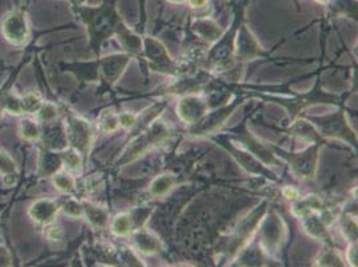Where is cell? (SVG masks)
<instances>
[{"instance_id":"cell-1","label":"cell","mask_w":358,"mask_h":267,"mask_svg":"<svg viewBox=\"0 0 358 267\" xmlns=\"http://www.w3.org/2000/svg\"><path fill=\"white\" fill-rule=\"evenodd\" d=\"M74 10L89 31L90 48L99 55L103 42L115 35L122 23L120 14L117 13L115 0H107L101 7H86L85 4L74 7Z\"/></svg>"},{"instance_id":"cell-2","label":"cell","mask_w":358,"mask_h":267,"mask_svg":"<svg viewBox=\"0 0 358 267\" xmlns=\"http://www.w3.org/2000/svg\"><path fill=\"white\" fill-rule=\"evenodd\" d=\"M171 134V129L169 124L162 120H157L152 124H150L149 129L143 130L142 133L138 134L134 140L127 146V149L123 151L122 158L118 161L117 166L122 167L124 164H130L143 155L148 150L164 142Z\"/></svg>"},{"instance_id":"cell-3","label":"cell","mask_w":358,"mask_h":267,"mask_svg":"<svg viewBox=\"0 0 358 267\" xmlns=\"http://www.w3.org/2000/svg\"><path fill=\"white\" fill-rule=\"evenodd\" d=\"M270 149L275 151V154L285 159L289 166L290 171L296 178L302 180H309L315 177L317 167H318V157H320V149L322 147V143H313L310 147L302 151V152H289L281 150L277 146L268 145Z\"/></svg>"},{"instance_id":"cell-4","label":"cell","mask_w":358,"mask_h":267,"mask_svg":"<svg viewBox=\"0 0 358 267\" xmlns=\"http://www.w3.org/2000/svg\"><path fill=\"white\" fill-rule=\"evenodd\" d=\"M268 101L271 102H275V103L281 104L284 107L285 110L287 111L289 117L292 120L297 119L299 115V113L306 108V107H310L315 103H334L340 104V98L336 96V95H331L328 92H324L321 89V78L318 76L317 80H315V86L314 89L308 92V94H303V95H297L292 99H274V98H266Z\"/></svg>"},{"instance_id":"cell-5","label":"cell","mask_w":358,"mask_h":267,"mask_svg":"<svg viewBox=\"0 0 358 267\" xmlns=\"http://www.w3.org/2000/svg\"><path fill=\"white\" fill-rule=\"evenodd\" d=\"M310 123L315 126L322 138H336L348 142L353 147H357V136L350 129L345 118V111L341 108L338 113L325 115V117H314L310 118Z\"/></svg>"},{"instance_id":"cell-6","label":"cell","mask_w":358,"mask_h":267,"mask_svg":"<svg viewBox=\"0 0 358 267\" xmlns=\"http://www.w3.org/2000/svg\"><path fill=\"white\" fill-rule=\"evenodd\" d=\"M149 68L154 73L164 75H177L179 73L178 64L171 59L162 42L155 38H145L142 52Z\"/></svg>"},{"instance_id":"cell-7","label":"cell","mask_w":358,"mask_h":267,"mask_svg":"<svg viewBox=\"0 0 358 267\" xmlns=\"http://www.w3.org/2000/svg\"><path fill=\"white\" fill-rule=\"evenodd\" d=\"M266 211H268V202H264L261 206L254 208L246 218H243L241 221L234 234L230 238V242L227 243V252H226L230 257L236 255L248 243V240L253 236L254 231L258 229V226L265 218Z\"/></svg>"},{"instance_id":"cell-8","label":"cell","mask_w":358,"mask_h":267,"mask_svg":"<svg viewBox=\"0 0 358 267\" xmlns=\"http://www.w3.org/2000/svg\"><path fill=\"white\" fill-rule=\"evenodd\" d=\"M64 129L69 145L82 157H87L94 138V133L89 122L86 119L69 114L66 117Z\"/></svg>"},{"instance_id":"cell-9","label":"cell","mask_w":358,"mask_h":267,"mask_svg":"<svg viewBox=\"0 0 358 267\" xmlns=\"http://www.w3.org/2000/svg\"><path fill=\"white\" fill-rule=\"evenodd\" d=\"M246 123H248V118L243 119L239 123V126L231 129L229 134L241 142L261 164H265V166H280L281 164L277 159V157L271 152L270 146L261 143L255 136H253L252 133L248 130Z\"/></svg>"},{"instance_id":"cell-10","label":"cell","mask_w":358,"mask_h":267,"mask_svg":"<svg viewBox=\"0 0 358 267\" xmlns=\"http://www.w3.org/2000/svg\"><path fill=\"white\" fill-rule=\"evenodd\" d=\"M242 102L243 98L241 96L227 106L208 113L198 123L193 124L192 129H189L187 134L192 136H206L215 133L224 124V120L231 115V113H234L238 108L239 104H242Z\"/></svg>"},{"instance_id":"cell-11","label":"cell","mask_w":358,"mask_h":267,"mask_svg":"<svg viewBox=\"0 0 358 267\" xmlns=\"http://www.w3.org/2000/svg\"><path fill=\"white\" fill-rule=\"evenodd\" d=\"M1 34L13 45H24L30 39V26L26 14L20 10L7 14L1 22Z\"/></svg>"},{"instance_id":"cell-12","label":"cell","mask_w":358,"mask_h":267,"mask_svg":"<svg viewBox=\"0 0 358 267\" xmlns=\"http://www.w3.org/2000/svg\"><path fill=\"white\" fill-rule=\"evenodd\" d=\"M131 60L130 54H115L111 57H106L103 59H98L99 75L102 76V87L101 91H111L113 86L118 82L120 75L126 70Z\"/></svg>"},{"instance_id":"cell-13","label":"cell","mask_w":358,"mask_h":267,"mask_svg":"<svg viewBox=\"0 0 358 267\" xmlns=\"http://www.w3.org/2000/svg\"><path fill=\"white\" fill-rule=\"evenodd\" d=\"M213 140L217 142V143H220L224 149L227 150L248 173L254 174V175H259V177H265V178L270 179V180H273V182H278V180H280V179L274 175V173H271L265 164H261L252 154H250V155H246V154H243L242 151L236 149V147L230 143V140H227V135L215 136V138H213Z\"/></svg>"},{"instance_id":"cell-14","label":"cell","mask_w":358,"mask_h":267,"mask_svg":"<svg viewBox=\"0 0 358 267\" xmlns=\"http://www.w3.org/2000/svg\"><path fill=\"white\" fill-rule=\"evenodd\" d=\"M209 113V103L196 95H185L177 104V114L182 122L195 124Z\"/></svg>"},{"instance_id":"cell-15","label":"cell","mask_w":358,"mask_h":267,"mask_svg":"<svg viewBox=\"0 0 358 267\" xmlns=\"http://www.w3.org/2000/svg\"><path fill=\"white\" fill-rule=\"evenodd\" d=\"M264 222L261 231V245L268 254H274L278 252L282 242V221L277 215H270L268 219H264Z\"/></svg>"},{"instance_id":"cell-16","label":"cell","mask_w":358,"mask_h":267,"mask_svg":"<svg viewBox=\"0 0 358 267\" xmlns=\"http://www.w3.org/2000/svg\"><path fill=\"white\" fill-rule=\"evenodd\" d=\"M234 54H236V58L239 60H252L265 55L257 43L255 38L250 34V31L248 30L246 26L243 24L239 26L238 32L236 36Z\"/></svg>"},{"instance_id":"cell-17","label":"cell","mask_w":358,"mask_h":267,"mask_svg":"<svg viewBox=\"0 0 358 267\" xmlns=\"http://www.w3.org/2000/svg\"><path fill=\"white\" fill-rule=\"evenodd\" d=\"M60 210L59 202L54 199L42 198L35 201L29 208V215L36 223L50 224L57 218V214Z\"/></svg>"},{"instance_id":"cell-18","label":"cell","mask_w":358,"mask_h":267,"mask_svg":"<svg viewBox=\"0 0 358 267\" xmlns=\"http://www.w3.org/2000/svg\"><path fill=\"white\" fill-rule=\"evenodd\" d=\"M43 145L45 150L50 151H64L69 146L67 135H66V129L64 124L62 123H48L45 124V131L41 134Z\"/></svg>"},{"instance_id":"cell-19","label":"cell","mask_w":358,"mask_h":267,"mask_svg":"<svg viewBox=\"0 0 358 267\" xmlns=\"http://www.w3.org/2000/svg\"><path fill=\"white\" fill-rule=\"evenodd\" d=\"M133 243L136 250L142 254H159L164 252V243L159 238L148 231L145 227L135 229L131 233Z\"/></svg>"},{"instance_id":"cell-20","label":"cell","mask_w":358,"mask_h":267,"mask_svg":"<svg viewBox=\"0 0 358 267\" xmlns=\"http://www.w3.org/2000/svg\"><path fill=\"white\" fill-rule=\"evenodd\" d=\"M190 30L193 35L198 36V39L203 41L208 45L217 43L224 35L222 29L211 19H195Z\"/></svg>"},{"instance_id":"cell-21","label":"cell","mask_w":358,"mask_h":267,"mask_svg":"<svg viewBox=\"0 0 358 267\" xmlns=\"http://www.w3.org/2000/svg\"><path fill=\"white\" fill-rule=\"evenodd\" d=\"M208 75L201 73L194 78H189V79H182L178 80L177 83H174L173 86L164 89V95H179V96H185V95H190L193 92H198L199 89H203L208 85Z\"/></svg>"},{"instance_id":"cell-22","label":"cell","mask_w":358,"mask_h":267,"mask_svg":"<svg viewBox=\"0 0 358 267\" xmlns=\"http://www.w3.org/2000/svg\"><path fill=\"white\" fill-rule=\"evenodd\" d=\"M302 219V227H303V231L309 236V237L314 238V239H318V240H322L325 242L329 246H334L333 242H331V237L329 234V230L327 229V224L320 219L317 215L310 214V215H306Z\"/></svg>"},{"instance_id":"cell-23","label":"cell","mask_w":358,"mask_h":267,"mask_svg":"<svg viewBox=\"0 0 358 267\" xmlns=\"http://www.w3.org/2000/svg\"><path fill=\"white\" fill-rule=\"evenodd\" d=\"M289 135L297 136L299 139L305 140V142H310L313 143H325V139L321 136V134L315 130L313 124L305 119L297 120L294 123H292V126L289 129L285 130Z\"/></svg>"},{"instance_id":"cell-24","label":"cell","mask_w":358,"mask_h":267,"mask_svg":"<svg viewBox=\"0 0 358 267\" xmlns=\"http://www.w3.org/2000/svg\"><path fill=\"white\" fill-rule=\"evenodd\" d=\"M324 208H325V203L318 195H308L305 198H297L292 205L293 215L299 219L306 215L314 214L317 211H322Z\"/></svg>"},{"instance_id":"cell-25","label":"cell","mask_w":358,"mask_h":267,"mask_svg":"<svg viewBox=\"0 0 358 267\" xmlns=\"http://www.w3.org/2000/svg\"><path fill=\"white\" fill-rule=\"evenodd\" d=\"M115 35L120 39V45H123L130 55H138L142 52L143 47V39L136 35L134 31L130 30L123 22L120 23V27L117 29Z\"/></svg>"},{"instance_id":"cell-26","label":"cell","mask_w":358,"mask_h":267,"mask_svg":"<svg viewBox=\"0 0 358 267\" xmlns=\"http://www.w3.org/2000/svg\"><path fill=\"white\" fill-rule=\"evenodd\" d=\"M63 164L62 155L57 154L55 151L50 150H42L41 151V158H39V168L38 174L41 177H52L59 171L60 167Z\"/></svg>"},{"instance_id":"cell-27","label":"cell","mask_w":358,"mask_h":267,"mask_svg":"<svg viewBox=\"0 0 358 267\" xmlns=\"http://www.w3.org/2000/svg\"><path fill=\"white\" fill-rule=\"evenodd\" d=\"M83 214L86 215L90 224L98 230H103L110 224V212L103 208H99L91 202H82Z\"/></svg>"},{"instance_id":"cell-28","label":"cell","mask_w":358,"mask_h":267,"mask_svg":"<svg viewBox=\"0 0 358 267\" xmlns=\"http://www.w3.org/2000/svg\"><path fill=\"white\" fill-rule=\"evenodd\" d=\"M178 182V177L174 174H161L151 180L149 186L150 196L161 198L169 193Z\"/></svg>"},{"instance_id":"cell-29","label":"cell","mask_w":358,"mask_h":267,"mask_svg":"<svg viewBox=\"0 0 358 267\" xmlns=\"http://www.w3.org/2000/svg\"><path fill=\"white\" fill-rule=\"evenodd\" d=\"M110 230L117 237H127L133 231L131 219L129 212H120L115 215L113 219H110Z\"/></svg>"},{"instance_id":"cell-30","label":"cell","mask_w":358,"mask_h":267,"mask_svg":"<svg viewBox=\"0 0 358 267\" xmlns=\"http://www.w3.org/2000/svg\"><path fill=\"white\" fill-rule=\"evenodd\" d=\"M52 180L62 193L71 194L76 190V180L69 173H57L52 175Z\"/></svg>"},{"instance_id":"cell-31","label":"cell","mask_w":358,"mask_h":267,"mask_svg":"<svg viewBox=\"0 0 358 267\" xmlns=\"http://www.w3.org/2000/svg\"><path fill=\"white\" fill-rule=\"evenodd\" d=\"M43 104L42 99L35 94H27L23 98H19V106H20V114H36Z\"/></svg>"},{"instance_id":"cell-32","label":"cell","mask_w":358,"mask_h":267,"mask_svg":"<svg viewBox=\"0 0 358 267\" xmlns=\"http://www.w3.org/2000/svg\"><path fill=\"white\" fill-rule=\"evenodd\" d=\"M36 114H38V118H39L42 123L48 124V123L55 122V119L58 118L59 108H58V106L55 103L43 102V104L41 106V108H39V111Z\"/></svg>"},{"instance_id":"cell-33","label":"cell","mask_w":358,"mask_h":267,"mask_svg":"<svg viewBox=\"0 0 358 267\" xmlns=\"http://www.w3.org/2000/svg\"><path fill=\"white\" fill-rule=\"evenodd\" d=\"M151 214H152V208H134L133 211H130L129 215H130V219H131L133 230L145 227V224L149 221Z\"/></svg>"},{"instance_id":"cell-34","label":"cell","mask_w":358,"mask_h":267,"mask_svg":"<svg viewBox=\"0 0 358 267\" xmlns=\"http://www.w3.org/2000/svg\"><path fill=\"white\" fill-rule=\"evenodd\" d=\"M0 174L4 178H16L15 162L3 149H0Z\"/></svg>"},{"instance_id":"cell-35","label":"cell","mask_w":358,"mask_h":267,"mask_svg":"<svg viewBox=\"0 0 358 267\" xmlns=\"http://www.w3.org/2000/svg\"><path fill=\"white\" fill-rule=\"evenodd\" d=\"M20 134L26 140H38L41 138V129L36 122L31 119H24L20 123Z\"/></svg>"},{"instance_id":"cell-36","label":"cell","mask_w":358,"mask_h":267,"mask_svg":"<svg viewBox=\"0 0 358 267\" xmlns=\"http://www.w3.org/2000/svg\"><path fill=\"white\" fill-rule=\"evenodd\" d=\"M318 265L321 266H343L341 258L338 257L337 252L334 250V246H329L327 245L325 250L321 254V258L318 259Z\"/></svg>"},{"instance_id":"cell-37","label":"cell","mask_w":358,"mask_h":267,"mask_svg":"<svg viewBox=\"0 0 358 267\" xmlns=\"http://www.w3.org/2000/svg\"><path fill=\"white\" fill-rule=\"evenodd\" d=\"M99 127L103 133H114L120 129V118L114 113H105L99 118Z\"/></svg>"},{"instance_id":"cell-38","label":"cell","mask_w":358,"mask_h":267,"mask_svg":"<svg viewBox=\"0 0 358 267\" xmlns=\"http://www.w3.org/2000/svg\"><path fill=\"white\" fill-rule=\"evenodd\" d=\"M59 206L67 215L71 217H82L83 215V205L82 202H78L74 198H64L60 199Z\"/></svg>"},{"instance_id":"cell-39","label":"cell","mask_w":358,"mask_h":267,"mask_svg":"<svg viewBox=\"0 0 358 267\" xmlns=\"http://www.w3.org/2000/svg\"><path fill=\"white\" fill-rule=\"evenodd\" d=\"M62 155V161L63 164H66L69 167V170L71 171H78L80 170V166H82V155L78 154L76 151H67V152H63L60 154Z\"/></svg>"},{"instance_id":"cell-40","label":"cell","mask_w":358,"mask_h":267,"mask_svg":"<svg viewBox=\"0 0 358 267\" xmlns=\"http://www.w3.org/2000/svg\"><path fill=\"white\" fill-rule=\"evenodd\" d=\"M343 231L345 237L349 238L350 242H357V223L353 218H348L346 215L343 218Z\"/></svg>"},{"instance_id":"cell-41","label":"cell","mask_w":358,"mask_h":267,"mask_svg":"<svg viewBox=\"0 0 358 267\" xmlns=\"http://www.w3.org/2000/svg\"><path fill=\"white\" fill-rule=\"evenodd\" d=\"M118 118H120V127L122 129H131L138 122V115L131 113H122L118 115Z\"/></svg>"},{"instance_id":"cell-42","label":"cell","mask_w":358,"mask_h":267,"mask_svg":"<svg viewBox=\"0 0 358 267\" xmlns=\"http://www.w3.org/2000/svg\"><path fill=\"white\" fill-rule=\"evenodd\" d=\"M47 238L51 240V242H59L60 239L63 238V231H62V227L55 224V223H50L47 224Z\"/></svg>"},{"instance_id":"cell-43","label":"cell","mask_w":358,"mask_h":267,"mask_svg":"<svg viewBox=\"0 0 358 267\" xmlns=\"http://www.w3.org/2000/svg\"><path fill=\"white\" fill-rule=\"evenodd\" d=\"M346 259L352 266H357V242H350L346 252Z\"/></svg>"},{"instance_id":"cell-44","label":"cell","mask_w":358,"mask_h":267,"mask_svg":"<svg viewBox=\"0 0 358 267\" xmlns=\"http://www.w3.org/2000/svg\"><path fill=\"white\" fill-rule=\"evenodd\" d=\"M282 195L287 199H292V201H296L297 198H299V192L293 187V186H286L284 190H282Z\"/></svg>"},{"instance_id":"cell-45","label":"cell","mask_w":358,"mask_h":267,"mask_svg":"<svg viewBox=\"0 0 358 267\" xmlns=\"http://www.w3.org/2000/svg\"><path fill=\"white\" fill-rule=\"evenodd\" d=\"M11 265V258L8 252L0 246V266H10Z\"/></svg>"},{"instance_id":"cell-46","label":"cell","mask_w":358,"mask_h":267,"mask_svg":"<svg viewBox=\"0 0 358 267\" xmlns=\"http://www.w3.org/2000/svg\"><path fill=\"white\" fill-rule=\"evenodd\" d=\"M206 3H208V0H190V6L193 8H202L206 6Z\"/></svg>"},{"instance_id":"cell-47","label":"cell","mask_w":358,"mask_h":267,"mask_svg":"<svg viewBox=\"0 0 358 267\" xmlns=\"http://www.w3.org/2000/svg\"><path fill=\"white\" fill-rule=\"evenodd\" d=\"M4 96H6V92L0 91V119H1L3 111H4Z\"/></svg>"},{"instance_id":"cell-48","label":"cell","mask_w":358,"mask_h":267,"mask_svg":"<svg viewBox=\"0 0 358 267\" xmlns=\"http://www.w3.org/2000/svg\"><path fill=\"white\" fill-rule=\"evenodd\" d=\"M169 1H171V3H176V4H179V3H183L185 0H169Z\"/></svg>"},{"instance_id":"cell-49","label":"cell","mask_w":358,"mask_h":267,"mask_svg":"<svg viewBox=\"0 0 358 267\" xmlns=\"http://www.w3.org/2000/svg\"><path fill=\"white\" fill-rule=\"evenodd\" d=\"M318 3H328L329 0H317Z\"/></svg>"},{"instance_id":"cell-50","label":"cell","mask_w":358,"mask_h":267,"mask_svg":"<svg viewBox=\"0 0 358 267\" xmlns=\"http://www.w3.org/2000/svg\"><path fill=\"white\" fill-rule=\"evenodd\" d=\"M69 1H71V0H69Z\"/></svg>"}]
</instances>
